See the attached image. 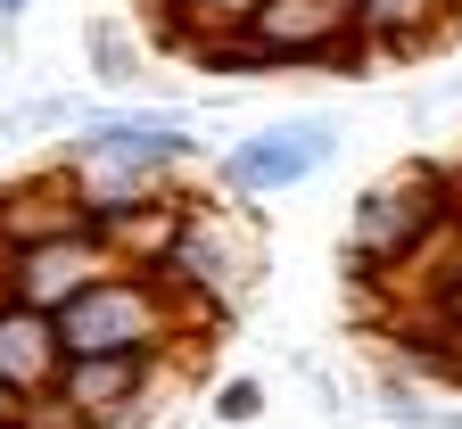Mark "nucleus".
Listing matches in <instances>:
<instances>
[{"label": "nucleus", "instance_id": "nucleus-1", "mask_svg": "<svg viewBox=\"0 0 462 429\" xmlns=\"http://www.w3.org/2000/svg\"><path fill=\"white\" fill-rule=\"evenodd\" d=\"M190 149H199V133H190L182 107H116V116H83V133L67 141L58 165L83 182L91 215H107V207H125V199L165 191L173 165H182Z\"/></svg>", "mask_w": 462, "mask_h": 429}, {"label": "nucleus", "instance_id": "nucleus-2", "mask_svg": "<svg viewBox=\"0 0 462 429\" xmlns=\"http://www.w3.org/2000/svg\"><path fill=\"white\" fill-rule=\"evenodd\" d=\"M462 207V182L446 157H421L404 173H380L372 191L356 199V215H346V265H356V281H396L404 265H413L430 248V231Z\"/></svg>", "mask_w": 462, "mask_h": 429}, {"label": "nucleus", "instance_id": "nucleus-3", "mask_svg": "<svg viewBox=\"0 0 462 429\" xmlns=\"http://www.w3.org/2000/svg\"><path fill=\"white\" fill-rule=\"evenodd\" d=\"M256 273H264V239H256L248 207L240 199H190V223H182V248H173L165 281L182 289L207 322H223L231 305L256 289Z\"/></svg>", "mask_w": 462, "mask_h": 429}, {"label": "nucleus", "instance_id": "nucleus-4", "mask_svg": "<svg viewBox=\"0 0 462 429\" xmlns=\"http://www.w3.org/2000/svg\"><path fill=\"white\" fill-rule=\"evenodd\" d=\"M248 42L273 58V75H298V67H330V75H372V50H364V9L356 0H264Z\"/></svg>", "mask_w": 462, "mask_h": 429}, {"label": "nucleus", "instance_id": "nucleus-5", "mask_svg": "<svg viewBox=\"0 0 462 429\" xmlns=\"http://www.w3.org/2000/svg\"><path fill=\"white\" fill-rule=\"evenodd\" d=\"M330 157H338V125H330V116H289V125L248 133L240 149H223L215 182H223V199L256 207V199H281V191H306Z\"/></svg>", "mask_w": 462, "mask_h": 429}, {"label": "nucleus", "instance_id": "nucleus-6", "mask_svg": "<svg viewBox=\"0 0 462 429\" xmlns=\"http://www.w3.org/2000/svg\"><path fill=\"white\" fill-rule=\"evenodd\" d=\"M107 273H125V265H116V248H107L99 231L33 239V248H17V256H9V297L42 305V314H67V305H75L83 289H99Z\"/></svg>", "mask_w": 462, "mask_h": 429}, {"label": "nucleus", "instance_id": "nucleus-7", "mask_svg": "<svg viewBox=\"0 0 462 429\" xmlns=\"http://www.w3.org/2000/svg\"><path fill=\"white\" fill-rule=\"evenodd\" d=\"M182 223H190V191H182V182H165V191H149V199H125V207L91 215V231L116 248L125 273H165L173 248H182Z\"/></svg>", "mask_w": 462, "mask_h": 429}, {"label": "nucleus", "instance_id": "nucleus-8", "mask_svg": "<svg viewBox=\"0 0 462 429\" xmlns=\"http://www.w3.org/2000/svg\"><path fill=\"white\" fill-rule=\"evenodd\" d=\"M67 231H91V199H83V182L67 165H50V173H25L0 191V248H33V239H67Z\"/></svg>", "mask_w": 462, "mask_h": 429}, {"label": "nucleus", "instance_id": "nucleus-9", "mask_svg": "<svg viewBox=\"0 0 462 429\" xmlns=\"http://www.w3.org/2000/svg\"><path fill=\"white\" fill-rule=\"evenodd\" d=\"M58 372H67L58 314H42V305H25V297H0V380L42 405V396L58 388Z\"/></svg>", "mask_w": 462, "mask_h": 429}, {"label": "nucleus", "instance_id": "nucleus-10", "mask_svg": "<svg viewBox=\"0 0 462 429\" xmlns=\"http://www.w3.org/2000/svg\"><path fill=\"white\" fill-rule=\"evenodd\" d=\"M356 9H364V50L372 58H413L462 17V0H356Z\"/></svg>", "mask_w": 462, "mask_h": 429}, {"label": "nucleus", "instance_id": "nucleus-11", "mask_svg": "<svg viewBox=\"0 0 462 429\" xmlns=\"http://www.w3.org/2000/svg\"><path fill=\"white\" fill-rule=\"evenodd\" d=\"M149 9H157L165 42L190 50V42H215V33H248L264 0H149Z\"/></svg>", "mask_w": 462, "mask_h": 429}, {"label": "nucleus", "instance_id": "nucleus-12", "mask_svg": "<svg viewBox=\"0 0 462 429\" xmlns=\"http://www.w3.org/2000/svg\"><path fill=\"white\" fill-rule=\"evenodd\" d=\"M215 413H223V421H256V413H264V380H231V388L215 396Z\"/></svg>", "mask_w": 462, "mask_h": 429}, {"label": "nucleus", "instance_id": "nucleus-13", "mask_svg": "<svg viewBox=\"0 0 462 429\" xmlns=\"http://www.w3.org/2000/svg\"><path fill=\"white\" fill-rule=\"evenodd\" d=\"M91 50H99V75H107V83H125V75H133V58H125V42H116L107 25L91 33Z\"/></svg>", "mask_w": 462, "mask_h": 429}, {"label": "nucleus", "instance_id": "nucleus-14", "mask_svg": "<svg viewBox=\"0 0 462 429\" xmlns=\"http://www.w3.org/2000/svg\"><path fill=\"white\" fill-rule=\"evenodd\" d=\"M17 413H33V396H17L9 380H0V421H17Z\"/></svg>", "mask_w": 462, "mask_h": 429}, {"label": "nucleus", "instance_id": "nucleus-15", "mask_svg": "<svg viewBox=\"0 0 462 429\" xmlns=\"http://www.w3.org/2000/svg\"><path fill=\"white\" fill-rule=\"evenodd\" d=\"M430 314H446V322H462V281H454V289H446V297L430 305Z\"/></svg>", "mask_w": 462, "mask_h": 429}, {"label": "nucleus", "instance_id": "nucleus-16", "mask_svg": "<svg viewBox=\"0 0 462 429\" xmlns=\"http://www.w3.org/2000/svg\"><path fill=\"white\" fill-rule=\"evenodd\" d=\"M0 429H42V421H33V413H17V421H0Z\"/></svg>", "mask_w": 462, "mask_h": 429}, {"label": "nucleus", "instance_id": "nucleus-17", "mask_svg": "<svg viewBox=\"0 0 462 429\" xmlns=\"http://www.w3.org/2000/svg\"><path fill=\"white\" fill-rule=\"evenodd\" d=\"M17 9H25V0H0V17H17Z\"/></svg>", "mask_w": 462, "mask_h": 429}, {"label": "nucleus", "instance_id": "nucleus-18", "mask_svg": "<svg viewBox=\"0 0 462 429\" xmlns=\"http://www.w3.org/2000/svg\"><path fill=\"white\" fill-rule=\"evenodd\" d=\"M446 165H454V182H462V149H454V157H446Z\"/></svg>", "mask_w": 462, "mask_h": 429}]
</instances>
